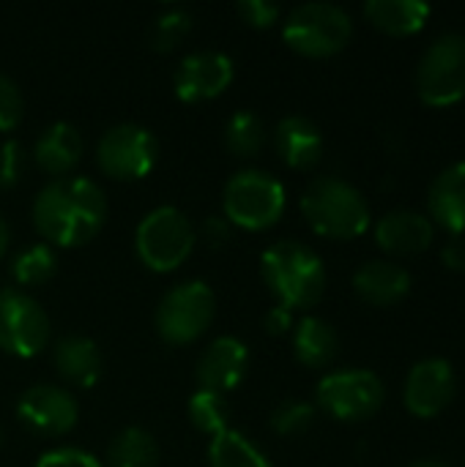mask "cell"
I'll return each instance as SVG.
<instances>
[{
  "label": "cell",
  "mask_w": 465,
  "mask_h": 467,
  "mask_svg": "<svg viewBox=\"0 0 465 467\" xmlns=\"http://www.w3.org/2000/svg\"><path fill=\"white\" fill-rule=\"evenodd\" d=\"M107 219L101 186L82 175L52 178L33 200V227L49 246L74 249L99 235Z\"/></svg>",
  "instance_id": "obj_1"
},
{
  "label": "cell",
  "mask_w": 465,
  "mask_h": 467,
  "mask_svg": "<svg viewBox=\"0 0 465 467\" xmlns=\"http://www.w3.org/2000/svg\"><path fill=\"white\" fill-rule=\"evenodd\" d=\"M260 276L277 306L310 309L326 293V265L315 249L301 241H277L260 254Z\"/></svg>",
  "instance_id": "obj_2"
},
{
  "label": "cell",
  "mask_w": 465,
  "mask_h": 467,
  "mask_svg": "<svg viewBox=\"0 0 465 467\" xmlns=\"http://www.w3.org/2000/svg\"><path fill=\"white\" fill-rule=\"evenodd\" d=\"M301 213L318 235L334 241L365 235L373 219L365 194L337 175H318L307 183L301 194Z\"/></svg>",
  "instance_id": "obj_3"
},
{
  "label": "cell",
  "mask_w": 465,
  "mask_h": 467,
  "mask_svg": "<svg viewBox=\"0 0 465 467\" xmlns=\"http://www.w3.org/2000/svg\"><path fill=\"white\" fill-rule=\"evenodd\" d=\"M285 205L288 194L282 181L258 167H244L236 175H230L222 192V216L233 227L249 233L274 227L282 219Z\"/></svg>",
  "instance_id": "obj_4"
},
{
  "label": "cell",
  "mask_w": 465,
  "mask_h": 467,
  "mask_svg": "<svg viewBox=\"0 0 465 467\" xmlns=\"http://www.w3.org/2000/svg\"><path fill=\"white\" fill-rule=\"evenodd\" d=\"M197 230L189 216L173 205L148 211L134 233V252L140 263L153 274H170L181 268L195 252Z\"/></svg>",
  "instance_id": "obj_5"
},
{
  "label": "cell",
  "mask_w": 465,
  "mask_h": 467,
  "mask_svg": "<svg viewBox=\"0 0 465 467\" xmlns=\"http://www.w3.org/2000/svg\"><path fill=\"white\" fill-rule=\"evenodd\" d=\"M354 19L334 3H301L282 22L285 44L304 57H332L348 47Z\"/></svg>",
  "instance_id": "obj_6"
},
{
  "label": "cell",
  "mask_w": 465,
  "mask_h": 467,
  "mask_svg": "<svg viewBox=\"0 0 465 467\" xmlns=\"http://www.w3.org/2000/svg\"><path fill=\"white\" fill-rule=\"evenodd\" d=\"M217 317V296L200 282L189 279L170 287L156 306V331L167 345H192L197 342Z\"/></svg>",
  "instance_id": "obj_7"
},
{
  "label": "cell",
  "mask_w": 465,
  "mask_h": 467,
  "mask_svg": "<svg viewBox=\"0 0 465 467\" xmlns=\"http://www.w3.org/2000/svg\"><path fill=\"white\" fill-rule=\"evenodd\" d=\"M417 93L428 107H452L465 99V36L444 33L422 52Z\"/></svg>",
  "instance_id": "obj_8"
},
{
  "label": "cell",
  "mask_w": 465,
  "mask_h": 467,
  "mask_svg": "<svg viewBox=\"0 0 465 467\" xmlns=\"http://www.w3.org/2000/svg\"><path fill=\"white\" fill-rule=\"evenodd\" d=\"M386 389L381 378L370 369H337L321 378L315 389L318 408L345 424H359L373 419L384 405Z\"/></svg>",
  "instance_id": "obj_9"
},
{
  "label": "cell",
  "mask_w": 465,
  "mask_h": 467,
  "mask_svg": "<svg viewBox=\"0 0 465 467\" xmlns=\"http://www.w3.org/2000/svg\"><path fill=\"white\" fill-rule=\"evenodd\" d=\"M159 159V142L151 129L140 123L110 126L96 142V164L115 181L145 178Z\"/></svg>",
  "instance_id": "obj_10"
},
{
  "label": "cell",
  "mask_w": 465,
  "mask_h": 467,
  "mask_svg": "<svg viewBox=\"0 0 465 467\" xmlns=\"http://www.w3.org/2000/svg\"><path fill=\"white\" fill-rule=\"evenodd\" d=\"M49 342L44 306L19 287L0 290V350L14 358H33Z\"/></svg>",
  "instance_id": "obj_11"
},
{
  "label": "cell",
  "mask_w": 465,
  "mask_h": 467,
  "mask_svg": "<svg viewBox=\"0 0 465 467\" xmlns=\"http://www.w3.org/2000/svg\"><path fill=\"white\" fill-rule=\"evenodd\" d=\"M16 419L30 430L33 435L41 438H60L77 427L79 419V405L74 394H69L60 386L38 383L30 386L19 402H16Z\"/></svg>",
  "instance_id": "obj_12"
},
{
  "label": "cell",
  "mask_w": 465,
  "mask_h": 467,
  "mask_svg": "<svg viewBox=\"0 0 465 467\" xmlns=\"http://www.w3.org/2000/svg\"><path fill=\"white\" fill-rule=\"evenodd\" d=\"M458 391L455 367L447 358H425L411 367L406 386H403V405L417 419H436L441 416Z\"/></svg>",
  "instance_id": "obj_13"
},
{
  "label": "cell",
  "mask_w": 465,
  "mask_h": 467,
  "mask_svg": "<svg viewBox=\"0 0 465 467\" xmlns=\"http://www.w3.org/2000/svg\"><path fill=\"white\" fill-rule=\"evenodd\" d=\"M236 77L233 60L217 49H197L186 55L173 77L175 96L184 104H203L222 96Z\"/></svg>",
  "instance_id": "obj_14"
},
{
  "label": "cell",
  "mask_w": 465,
  "mask_h": 467,
  "mask_svg": "<svg viewBox=\"0 0 465 467\" xmlns=\"http://www.w3.org/2000/svg\"><path fill=\"white\" fill-rule=\"evenodd\" d=\"M249 369V348L238 337H219L214 339L197 358L195 378L197 386L206 391L227 394L233 391Z\"/></svg>",
  "instance_id": "obj_15"
},
{
  "label": "cell",
  "mask_w": 465,
  "mask_h": 467,
  "mask_svg": "<svg viewBox=\"0 0 465 467\" xmlns=\"http://www.w3.org/2000/svg\"><path fill=\"white\" fill-rule=\"evenodd\" d=\"M436 224L411 208H395L384 213L375 224V244L395 257H414L433 246Z\"/></svg>",
  "instance_id": "obj_16"
},
{
  "label": "cell",
  "mask_w": 465,
  "mask_h": 467,
  "mask_svg": "<svg viewBox=\"0 0 465 467\" xmlns=\"http://www.w3.org/2000/svg\"><path fill=\"white\" fill-rule=\"evenodd\" d=\"M411 274L392 260H367L354 271V293L370 306H395L411 293Z\"/></svg>",
  "instance_id": "obj_17"
},
{
  "label": "cell",
  "mask_w": 465,
  "mask_h": 467,
  "mask_svg": "<svg viewBox=\"0 0 465 467\" xmlns=\"http://www.w3.org/2000/svg\"><path fill=\"white\" fill-rule=\"evenodd\" d=\"M430 222L447 230L449 235L465 233V161L444 167L428 189Z\"/></svg>",
  "instance_id": "obj_18"
},
{
  "label": "cell",
  "mask_w": 465,
  "mask_h": 467,
  "mask_svg": "<svg viewBox=\"0 0 465 467\" xmlns=\"http://www.w3.org/2000/svg\"><path fill=\"white\" fill-rule=\"evenodd\" d=\"M274 148L291 170H312L323 156V134L304 115H288L274 129Z\"/></svg>",
  "instance_id": "obj_19"
},
{
  "label": "cell",
  "mask_w": 465,
  "mask_h": 467,
  "mask_svg": "<svg viewBox=\"0 0 465 467\" xmlns=\"http://www.w3.org/2000/svg\"><path fill=\"white\" fill-rule=\"evenodd\" d=\"M52 364L58 375L74 389H90L101 378V353L90 337L66 334L52 348Z\"/></svg>",
  "instance_id": "obj_20"
},
{
  "label": "cell",
  "mask_w": 465,
  "mask_h": 467,
  "mask_svg": "<svg viewBox=\"0 0 465 467\" xmlns=\"http://www.w3.org/2000/svg\"><path fill=\"white\" fill-rule=\"evenodd\" d=\"M82 150H85L82 134L71 123L58 120L38 134V140L33 145V159H36L38 170H44L47 175L63 178L66 172H71L77 167V161L82 159Z\"/></svg>",
  "instance_id": "obj_21"
},
{
  "label": "cell",
  "mask_w": 465,
  "mask_h": 467,
  "mask_svg": "<svg viewBox=\"0 0 465 467\" xmlns=\"http://www.w3.org/2000/svg\"><path fill=\"white\" fill-rule=\"evenodd\" d=\"M293 353L310 369H326L340 353L337 328L323 317H301L293 328Z\"/></svg>",
  "instance_id": "obj_22"
},
{
  "label": "cell",
  "mask_w": 465,
  "mask_h": 467,
  "mask_svg": "<svg viewBox=\"0 0 465 467\" xmlns=\"http://www.w3.org/2000/svg\"><path fill=\"white\" fill-rule=\"evenodd\" d=\"M365 16L386 36H414L425 27L430 5L422 0H370L365 3Z\"/></svg>",
  "instance_id": "obj_23"
},
{
  "label": "cell",
  "mask_w": 465,
  "mask_h": 467,
  "mask_svg": "<svg viewBox=\"0 0 465 467\" xmlns=\"http://www.w3.org/2000/svg\"><path fill=\"white\" fill-rule=\"evenodd\" d=\"M104 467H159L156 438L143 427L121 430L107 446Z\"/></svg>",
  "instance_id": "obj_24"
},
{
  "label": "cell",
  "mask_w": 465,
  "mask_h": 467,
  "mask_svg": "<svg viewBox=\"0 0 465 467\" xmlns=\"http://www.w3.org/2000/svg\"><path fill=\"white\" fill-rule=\"evenodd\" d=\"M208 462L211 467H271L269 457L238 430H225L211 438Z\"/></svg>",
  "instance_id": "obj_25"
},
{
  "label": "cell",
  "mask_w": 465,
  "mask_h": 467,
  "mask_svg": "<svg viewBox=\"0 0 465 467\" xmlns=\"http://www.w3.org/2000/svg\"><path fill=\"white\" fill-rule=\"evenodd\" d=\"M225 148L238 159H252L266 145V123L258 112L238 109L225 123Z\"/></svg>",
  "instance_id": "obj_26"
},
{
  "label": "cell",
  "mask_w": 465,
  "mask_h": 467,
  "mask_svg": "<svg viewBox=\"0 0 465 467\" xmlns=\"http://www.w3.org/2000/svg\"><path fill=\"white\" fill-rule=\"evenodd\" d=\"M55 268H58V260H55L52 246L49 244H33L11 260V279L19 285V290L38 287L55 276Z\"/></svg>",
  "instance_id": "obj_27"
},
{
  "label": "cell",
  "mask_w": 465,
  "mask_h": 467,
  "mask_svg": "<svg viewBox=\"0 0 465 467\" xmlns=\"http://www.w3.org/2000/svg\"><path fill=\"white\" fill-rule=\"evenodd\" d=\"M186 413H189V421L197 432L214 438L225 430H230V405L225 400V394H217V391H206V389H197L186 405Z\"/></svg>",
  "instance_id": "obj_28"
},
{
  "label": "cell",
  "mask_w": 465,
  "mask_h": 467,
  "mask_svg": "<svg viewBox=\"0 0 465 467\" xmlns=\"http://www.w3.org/2000/svg\"><path fill=\"white\" fill-rule=\"evenodd\" d=\"M192 30V14L184 5H167L162 8L148 30V44L156 52H173Z\"/></svg>",
  "instance_id": "obj_29"
},
{
  "label": "cell",
  "mask_w": 465,
  "mask_h": 467,
  "mask_svg": "<svg viewBox=\"0 0 465 467\" xmlns=\"http://www.w3.org/2000/svg\"><path fill=\"white\" fill-rule=\"evenodd\" d=\"M315 416H318L315 405L304 400H285L271 413V430L280 438H296V435H304L315 424Z\"/></svg>",
  "instance_id": "obj_30"
},
{
  "label": "cell",
  "mask_w": 465,
  "mask_h": 467,
  "mask_svg": "<svg viewBox=\"0 0 465 467\" xmlns=\"http://www.w3.org/2000/svg\"><path fill=\"white\" fill-rule=\"evenodd\" d=\"M22 115H25V99H22V90L19 85L0 74V131H11L22 123Z\"/></svg>",
  "instance_id": "obj_31"
},
{
  "label": "cell",
  "mask_w": 465,
  "mask_h": 467,
  "mask_svg": "<svg viewBox=\"0 0 465 467\" xmlns=\"http://www.w3.org/2000/svg\"><path fill=\"white\" fill-rule=\"evenodd\" d=\"M25 167H27L25 148L16 140H5L0 145V189H14L22 181Z\"/></svg>",
  "instance_id": "obj_32"
},
{
  "label": "cell",
  "mask_w": 465,
  "mask_h": 467,
  "mask_svg": "<svg viewBox=\"0 0 465 467\" xmlns=\"http://www.w3.org/2000/svg\"><path fill=\"white\" fill-rule=\"evenodd\" d=\"M36 467H104L93 454L77 449V446H58L38 457Z\"/></svg>",
  "instance_id": "obj_33"
},
{
  "label": "cell",
  "mask_w": 465,
  "mask_h": 467,
  "mask_svg": "<svg viewBox=\"0 0 465 467\" xmlns=\"http://www.w3.org/2000/svg\"><path fill=\"white\" fill-rule=\"evenodd\" d=\"M236 11H238V16H241L247 25H252V27H258V30L277 25L280 16H282V8H280L277 3H271V0H241V3L236 5Z\"/></svg>",
  "instance_id": "obj_34"
},
{
  "label": "cell",
  "mask_w": 465,
  "mask_h": 467,
  "mask_svg": "<svg viewBox=\"0 0 465 467\" xmlns=\"http://www.w3.org/2000/svg\"><path fill=\"white\" fill-rule=\"evenodd\" d=\"M200 238L211 246V249H222L230 244L233 238V224L225 216H206L200 224Z\"/></svg>",
  "instance_id": "obj_35"
},
{
  "label": "cell",
  "mask_w": 465,
  "mask_h": 467,
  "mask_svg": "<svg viewBox=\"0 0 465 467\" xmlns=\"http://www.w3.org/2000/svg\"><path fill=\"white\" fill-rule=\"evenodd\" d=\"M441 260L449 271L465 274V238L463 235H452L444 249H441Z\"/></svg>",
  "instance_id": "obj_36"
},
{
  "label": "cell",
  "mask_w": 465,
  "mask_h": 467,
  "mask_svg": "<svg viewBox=\"0 0 465 467\" xmlns=\"http://www.w3.org/2000/svg\"><path fill=\"white\" fill-rule=\"evenodd\" d=\"M263 328L271 334V337H282L288 331H293V312L282 309V306H271L263 317Z\"/></svg>",
  "instance_id": "obj_37"
},
{
  "label": "cell",
  "mask_w": 465,
  "mask_h": 467,
  "mask_svg": "<svg viewBox=\"0 0 465 467\" xmlns=\"http://www.w3.org/2000/svg\"><path fill=\"white\" fill-rule=\"evenodd\" d=\"M8 241H11V230H8V222L0 216V260H3V254L8 249Z\"/></svg>",
  "instance_id": "obj_38"
},
{
  "label": "cell",
  "mask_w": 465,
  "mask_h": 467,
  "mask_svg": "<svg viewBox=\"0 0 465 467\" xmlns=\"http://www.w3.org/2000/svg\"><path fill=\"white\" fill-rule=\"evenodd\" d=\"M408 467H452L449 462H444L441 457H422V460H414Z\"/></svg>",
  "instance_id": "obj_39"
},
{
  "label": "cell",
  "mask_w": 465,
  "mask_h": 467,
  "mask_svg": "<svg viewBox=\"0 0 465 467\" xmlns=\"http://www.w3.org/2000/svg\"><path fill=\"white\" fill-rule=\"evenodd\" d=\"M0 441H3V435H0Z\"/></svg>",
  "instance_id": "obj_40"
}]
</instances>
